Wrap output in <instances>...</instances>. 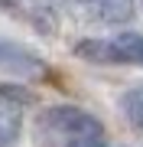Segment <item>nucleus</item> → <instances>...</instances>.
<instances>
[{"mask_svg":"<svg viewBox=\"0 0 143 147\" xmlns=\"http://www.w3.org/2000/svg\"><path fill=\"white\" fill-rule=\"evenodd\" d=\"M36 131L49 147H72L75 141H85V137H104L101 124L78 108H49L46 115H39Z\"/></svg>","mask_w":143,"mask_h":147,"instance_id":"f257e3e1","label":"nucleus"},{"mask_svg":"<svg viewBox=\"0 0 143 147\" xmlns=\"http://www.w3.org/2000/svg\"><path fill=\"white\" fill-rule=\"evenodd\" d=\"M75 53L91 59V62H104V65H120V62L143 65V36L124 33V36H117L111 42H78Z\"/></svg>","mask_w":143,"mask_h":147,"instance_id":"f03ea898","label":"nucleus"},{"mask_svg":"<svg viewBox=\"0 0 143 147\" xmlns=\"http://www.w3.org/2000/svg\"><path fill=\"white\" fill-rule=\"evenodd\" d=\"M78 10H85V16L101 23H124L133 13V0H72Z\"/></svg>","mask_w":143,"mask_h":147,"instance_id":"7ed1b4c3","label":"nucleus"},{"mask_svg":"<svg viewBox=\"0 0 143 147\" xmlns=\"http://www.w3.org/2000/svg\"><path fill=\"white\" fill-rule=\"evenodd\" d=\"M20 137V115L13 105H0V147H13Z\"/></svg>","mask_w":143,"mask_h":147,"instance_id":"20e7f679","label":"nucleus"},{"mask_svg":"<svg viewBox=\"0 0 143 147\" xmlns=\"http://www.w3.org/2000/svg\"><path fill=\"white\" fill-rule=\"evenodd\" d=\"M124 115H127V121L133 127H137V131L143 134V88H133V92H127L124 95Z\"/></svg>","mask_w":143,"mask_h":147,"instance_id":"39448f33","label":"nucleus"},{"mask_svg":"<svg viewBox=\"0 0 143 147\" xmlns=\"http://www.w3.org/2000/svg\"><path fill=\"white\" fill-rule=\"evenodd\" d=\"M0 65H13V69H36V56L23 53V49L16 46H7V42H0Z\"/></svg>","mask_w":143,"mask_h":147,"instance_id":"423d86ee","label":"nucleus"},{"mask_svg":"<svg viewBox=\"0 0 143 147\" xmlns=\"http://www.w3.org/2000/svg\"><path fill=\"white\" fill-rule=\"evenodd\" d=\"M72 147H107L104 137H85V141H75Z\"/></svg>","mask_w":143,"mask_h":147,"instance_id":"0eeeda50","label":"nucleus"},{"mask_svg":"<svg viewBox=\"0 0 143 147\" xmlns=\"http://www.w3.org/2000/svg\"><path fill=\"white\" fill-rule=\"evenodd\" d=\"M0 7H3V10H10V13H13V10H16V0H0Z\"/></svg>","mask_w":143,"mask_h":147,"instance_id":"6e6552de","label":"nucleus"}]
</instances>
